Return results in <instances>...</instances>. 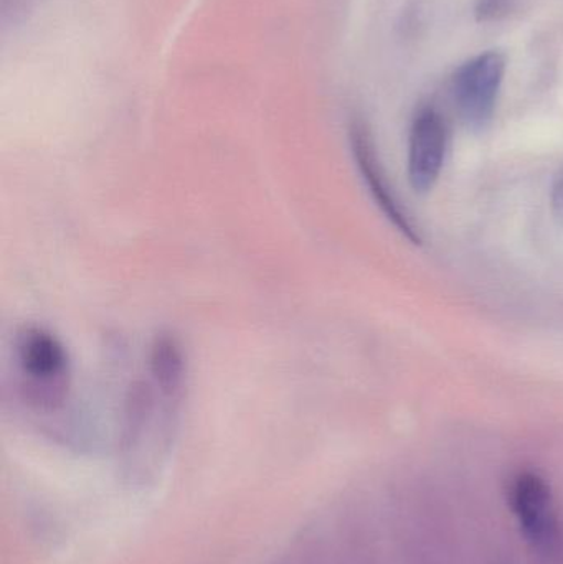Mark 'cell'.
Instances as JSON below:
<instances>
[{"label": "cell", "instance_id": "7", "mask_svg": "<svg viewBox=\"0 0 563 564\" xmlns=\"http://www.w3.org/2000/svg\"><path fill=\"white\" fill-rule=\"evenodd\" d=\"M551 202L555 217L563 225V172L555 181L554 187H552Z\"/></svg>", "mask_w": 563, "mask_h": 564}, {"label": "cell", "instance_id": "3", "mask_svg": "<svg viewBox=\"0 0 563 564\" xmlns=\"http://www.w3.org/2000/svg\"><path fill=\"white\" fill-rule=\"evenodd\" d=\"M448 128L435 109H425L413 121L409 139V181L413 191L426 194L435 187L445 165Z\"/></svg>", "mask_w": 563, "mask_h": 564}, {"label": "cell", "instance_id": "1", "mask_svg": "<svg viewBox=\"0 0 563 564\" xmlns=\"http://www.w3.org/2000/svg\"><path fill=\"white\" fill-rule=\"evenodd\" d=\"M15 361L26 403L42 411H55L68 397L72 365L62 341L40 327H26L17 335Z\"/></svg>", "mask_w": 563, "mask_h": 564}, {"label": "cell", "instance_id": "6", "mask_svg": "<svg viewBox=\"0 0 563 564\" xmlns=\"http://www.w3.org/2000/svg\"><path fill=\"white\" fill-rule=\"evenodd\" d=\"M515 6V0H478L476 3V17L481 22L501 19L508 15Z\"/></svg>", "mask_w": 563, "mask_h": 564}, {"label": "cell", "instance_id": "5", "mask_svg": "<svg viewBox=\"0 0 563 564\" xmlns=\"http://www.w3.org/2000/svg\"><path fill=\"white\" fill-rule=\"evenodd\" d=\"M512 510L529 539H548L551 530L552 492L544 477L534 473H524L515 480L511 487Z\"/></svg>", "mask_w": 563, "mask_h": 564}, {"label": "cell", "instance_id": "2", "mask_svg": "<svg viewBox=\"0 0 563 564\" xmlns=\"http://www.w3.org/2000/svg\"><path fill=\"white\" fill-rule=\"evenodd\" d=\"M501 53L486 52L459 66L453 76V99L466 126L483 129L491 122L505 79Z\"/></svg>", "mask_w": 563, "mask_h": 564}, {"label": "cell", "instance_id": "4", "mask_svg": "<svg viewBox=\"0 0 563 564\" xmlns=\"http://www.w3.org/2000/svg\"><path fill=\"white\" fill-rule=\"evenodd\" d=\"M350 142H353L354 158L359 165L364 181L369 185L373 200L379 205L387 218L392 221L393 227L413 245H422V235L416 227L409 212L405 210L392 185L387 181L386 171L380 165L379 155L376 154L372 139L362 122H354L350 129Z\"/></svg>", "mask_w": 563, "mask_h": 564}]
</instances>
